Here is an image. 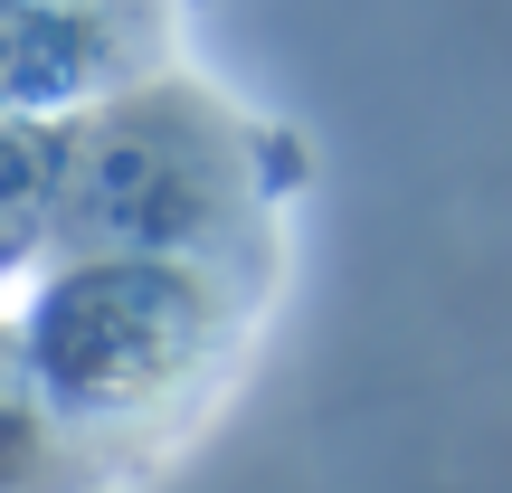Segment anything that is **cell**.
Returning <instances> with one entry per match:
<instances>
[{"label":"cell","instance_id":"cell-4","mask_svg":"<svg viewBox=\"0 0 512 493\" xmlns=\"http://www.w3.org/2000/svg\"><path fill=\"white\" fill-rule=\"evenodd\" d=\"M76 465H86V446L57 427V408L38 399L19 342L0 332V493H57Z\"/></svg>","mask_w":512,"mask_h":493},{"label":"cell","instance_id":"cell-2","mask_svg":"<svg viewBox=\"0 0 512 493\" xmlns=\"http://www.w3.org/2000/svg\"><path fill=\"white\" fill-rule=\"evenodd\" d=\"M256 219L247 143L190 86H124L57 124V256H219Z\"/></svg>","mask_w":512,"mask_h":493},{"label":"cell","instance_id":"cell-1","mask_svg":"<svg viewBox=\"0 0 512 493\" xmlns=\"http://www.w3.org/2000/svg\"><path fill=\"white\" fill-rule=\"evenodd\" d=\"M247 294L219 256H48L19 313V361L76 446L171 418L228 351Z\"/></svg>","mask_w":512,"mask_h":493},{"label":"cell","instance_id":"cell-3","mask_svg":"<svg viewBox=\"0 0 512 493\" xmlns=\"http://www.w3.org/2000/svg\"><path fill=\"white\" fill-rule=\"evenodd\" d=\"M57 256V124H0V285Z\"/></svg>","mask_w":512,"mask_h":493}]
</instances>
